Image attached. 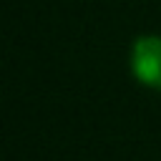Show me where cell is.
Listing matches in <instances>:
<instances>
[{
	"instance_id": "6da1fadb",
	"label": "cell",
	"mask_w": 161,
	"mask_h": 161,
	"mask_svg": "<svg viewBox=\"0 0 161 161\" xmlns=\"http://www.w3.org/2000/svg\"><path fill=\"white\" fill-rule=\"evenodd\" d=\"M131 70L138 83L161 91V38L141 35L131 48Z\"/></svg>"
}]
</instances>
